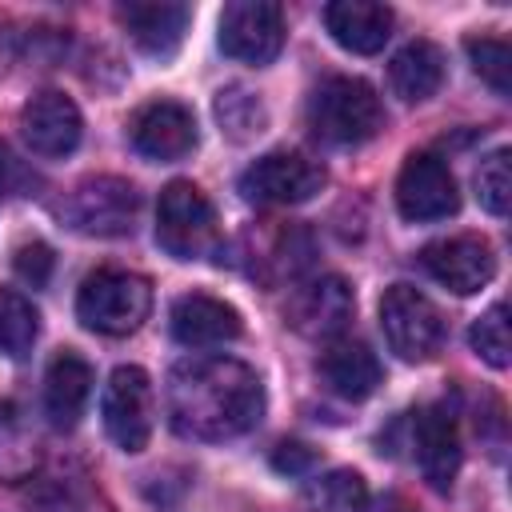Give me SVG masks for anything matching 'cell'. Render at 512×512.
<instances>
[{
	"instance_id": "obj_1",
	"label": "cell",
	"mask_w": 512,
	"mask_h": 512,
	"mask_svg": "<svg viewBox=\"0 0 512 512\" xmlns=\"http://www.w3.org/2000/svg\"><path fill=\"white\" fill-rule=\"evenodd\" d=\"M264 416L256 368L232 356H188L168 372V424L188 440H232Z\"/></svg>"
},
{
	"instance_id": "obj_2",
	"label": "cell",
	"mask_w": 512,
	"mask_h": 512,
	"mask_svg": "<svg viewBox=\"0 0 512 512\" xmlns=\"http://www.w3.org/2000/svg\"><path fill=\"white\" fill-rule=\"evenodd\" d=\"M308 128L328 144H364L384 128L380 96L360 76H328L308 96Z\"/></svg>"
},
{
	"instance_id": "obj_3",
	"label": "cell",
	"mask_w": 512,
	"mask_h": 512,
	"mask_svg": "<svg viewBox=\"0 0 512 512\" xmlns=\"http://www.w3.org/2000/svg\"><path fill=\"white\" fill-rule=\"evenodd\" d=\"M152 312V284L140 272L96 268L84 276L76 292V316L84 328L100 336H128Z\"/></svg>"
},
{
	"instance_id": "obj_4",
	"label": "cell",
	"mask_w": 512,
	"mask_h": 512,
	"mask_svg": "<svg viewBox=\"0 0 512 512\" xmlns=\"http://www.w3.org/2000/svg\"><path fill=\"white\" fill-rule=\"evenodd\" d=\"M156 244L176 260H204L220 244L216 208L192 180H172L156 204Z\"/></svg>"
},
{
	"instance_id": "obj_5",
	"label": "cell",
	"mask_w": 512,
	"mask_h": 512,
	"mask_svg": "<svg viewBox=\"0 0 512 512\" xmlns=\"http://www.w3.org/2000/svg\"><path fill=\"white\" fill-rule=\"evenodd\" d=\"M380 332L400 360L424 364L444 344V316L420 288L392 284L380 296Z\"/></svg>"
},
{
	"instance_id": "obj_6",
	"label": "cell",
	"mask_w": 512,
	"mask_h": 512,
	"mask_svg": "<svg viewBox=\"0 0 512 512\" xmlns=\"http://www.w3.org/2000/svg\"><path fill=\"white\" fill-rule=\"evenodd\" d=\"M64 224L80 236H128L136 228L140 192L120 176H88L80 180L64 200Z\"/></svg>"
},
{
	"instance_id": "obj_7",
	"label": "cell",
	"mask_w": 512,
	"mask_h": 512,
	"mask_svg": "<svg viewBox=\"0 0 512 512\" xmlns=\"http://www.w3.org/2000/svg\"><path fill=\"white\" fill-rule=\"evenodd\" d=\"M324 184H328L324 164L304 152H268L240 172V196L248 204H276V208L304 204Z\"/></svg>"
},
{
	"instance_id": "obj_8",
	"label": "cell",
	"mask_w": 512,
	"mask_h": 512,
	"mask_svg": "<svg viewBox=\"0 0 512 512\" xmlns=\"http://www.w3.org/2000/svg\"><path fill=\"white\" fill-rule=\"evenodd\" d=\"M284 48V8L272 0H232L220 12V52L240 64H272Z\"/></svg>"
},
{
	"instance_id": "obj_9",
	"label": "cell",
	"mask_w": 512,
	"mask_h": 512,
	"mask_svg": "<svg viewBox=\"0 0 512 512\" xmlns=\"http://www.w3.org/2000/svg\"><path fill=\"white\" fill-rule=\"evenodd\" d=\"M104 432L124 452H144L152 436V380L136 364H120L104 384Z\"/></svg>"
},
{
	"instance_id": "obj_10",
	"label": "cell",
	"mask_w": 512,
	"mask_h": 512,
	"mask_svg": "<svg viewBox=\"0 0 512 512\" xmlns=\"http://www.w3.org/2000/svg\"><path fill=\"white\" fill-rule=\"evenodd\" d=\"M396 208L412 224L448 220L460 208V188L452 168L432 152H412L396 176Z\"/></svg>"
},
{
	"instance_id": "obj_11",
	"label": "cell",
	"mask_w": 512,
	"mask_h": 512,
	"mask_svg": "<svg viewBox=\"0 0 512 512\" xmlns=\"http://www.w3.org/2000/svg\"><path fill=\"white\" fill-rule=\"evenodd\" d=\"M128 140L144 160H180L196 148L200 132H196V116L192 108L176 104V100H152L144 108H136V116L128 120Z\"/></svg>"
},
{
	"instance_id": "obj_12",
	"label": "cell",
	"mask_w": 512,
	"mask_h": 512,
	"mask_svg": "<svg viewBox=\"0 0 512 512\" xmlns=\"http://www.w3.org/2000/svg\"><path fill=\"white\" fill-rule=\"evenodd\" d=\"M420 264L436 284H444L456 296H472L496 276V256H492V244L484 236L436 240L420 252Z\"/></svg>"
},
{
	"instance_id": "obj_13",
	"label": "cell",
	"mask_w": 512,
	"mask_h": 512,
	"mask_svg": "<svg viewBox=\"0 0 512 512\" xmlns=\"http://www.w3.org/2000/svg\"><path fill=\"white\" fill-rule=\"evenodd\" d=\"M20 132H24V140L36 156L60 160L80 144L84 120H80V108L72 104V96L48 88V92H36L20 108Z\"/></svg>"
},
{
	"instance_id": "obj_14",
	"label": "cell",
	"mask_w": 512,
	"mask_h": 512,
	"mask_svg": "<svg viewBox=\"0 0 512 512\" xmlns=\"http://www.w3.org/2000/svg\"><path fill=\"white\" fill-rule=\"evenodd\" d=\"M412 444H416V464L424 480L436 492H448L456 472H460V428L456 412L448 404H428L412 416Z\"/></svg>"
},
{
	"instance_id": "obj_15",
	"label": "cell",
	"mask_w": 512,
	"mask_h": 512,
	"mask_svg": "<svg viewBox=\"0 0 512 512\" xmlns=\"http://www.w3.org/2000/svg\"><path fill=\"white\" fill-rule=\"evenodd\" d=\"M168 328L184 348H216L240 336V312L208 292H188L172 304Z\"/></svg>"
},
{
	"instance_id": "obj_16",
	"label": "cell",
	"mask_w": 512,
	"mask_h": 512,
	"mask_svg": "<svg viewBox=\"0 0 512 512\" xmlns=\"http://www.w3.org/2000/svg\"><path fill=\"white\" fill-rule=\"evenodd\" d=\"M116 20L128 28V36H132V44L140 52L164 60V56H172L180 48V40H184V32L192 24V8L188 4H168V0H160V4L156 0L152 4L132 0V4L116 8Z\"/></svg>"
},
{
	"instance_id": "obj_17",
	"label": "cell",
	"mask_w": 512,
	"mask_h": 512,
	"mask_svg": "<svg viewBox=\"0 0 512 512\" xmlns=\"http://www.w3.org/2000/svg\"><path fill=\"white\" fill-rule=\"evenodd\" d=\"M324 28L340 48L372 56L392 36V8L376 0H332L324 8Z\"/></svg>"
},
{
	"instance_id": "obj_18",
	"label": "cell",
	"mask_w": 512,
	"mask_h": 512,
	"mask_svg": "<svg viewBox=\"0 0 512 512\" xmlns=\"http://www.w3.org/2000/svg\"><path fill=\"white\" fill-rule=\"evenodd\" d=\"M352 312H356V296L340 276H324V280L300 288L292 308H288L292 324L304 336H336L348 328Z\"/></svg>"
},
{
	"instance_id": "obj_19",
	"label": "cell",
	"mask_w": 512,
	"mask_h": 512,
	"mask_svg": "<svg viewBox=\"0 0 512 512\" xmlns=\"http://www.w3.org/2000/svg\"><path fill=\"white\" fill-rule=\"evenodd\" d=\"M316 372L344 400H364L384 380V368H380L376 352L368 344H360V340H336V344H328L320 352V360H316Z\"/></svg>"
},
{
	"instance_id": "obj_20",
	"label": "cell",
	"mask_w": 512,
	"mask_h": 512,
	"mask_svg": "<svg viewBox=\"0 0 512 512\" xmlns=\"http://www.w3.org/2000/svg\"><path fill=\"white\" fill-rule=\"evenodd\" d=\"M92 396V368L84 356L76 352H60L52 364H48V376H44V416L52 428L68 432L80 424L84 416V404Z\"/></svg>"
},
{
	"instance_id": "obj_21",
	"label": "cell",
	"mask_w": 512,
	"mask_h": 512,
	"mask_svg": "<svg viewBox=\"0 0 512 512\" xmlns=\"http://www.w3.org/2000/svg\"><path fill=\"white\" fill-rule=\"evenodd\" d=\"M392 92L408 104H420L428 96H436V88L444 84V52L432 40H412L392 56L388 68Z\"/></svg>"
},
{
	"instance_id": "obj_22",
	"label": "cell",
	"mask_w": 512,
	"mask_h": 512,
	"mask_svg": "<svg viewBox=\"0 0 512 512\" xmlns=\"http://www.w3.org/2000/svg\"><path fill=\"white\" fill-rule=\"evenodd\" d=\"M40 336V312L32 308L28 296L0 288V356L24 360Z\"/></svg>"
},
{
	"instance_id": "obj_23",
	"label": "cell",
	"mask_w": 512,
	"mask_h": 512,
	"mask_svg": "<svg viewBox=\"0 0 512 512\" xmlns=\"http://www.w3.org/2000/svg\"><path fill=\"white\" fill-rule=\"evenodd\" d=\"M212 108H216L220 128H224L232 140H252V136H260V132H264V124H268V112H264L260 96H256V92H248V88H240V84L220 88Z\"/></svg>"
},
{
	"instance_id": "obj_24",
	"label": "cell",
	"mask_w": 512,
	"mask_h": 512,
	"mask_svg": "<svg viewBox=\"0 0 512 512\" xmlns=\"http://www.w3.org/2000/svg\"><path fill=\"white\" fill-rule=\"evenodd\" d=\"M468 344L472 352L492 364V368H508L512 360V340H508V308L504 304H492L488 312H480L468 328Z\"/></svg>"
},
{
	"instance_id": "obj_25",
	"label": "cell",
	"mask_w": 512,
	"mask_h": 512,
	"mask_svg": "<svg viewBox=\"0 0 512 512\" xmlns=\"http://www.w3.org/2000/svg\"><path fill=\"white\" fill-rule=\"evenodd\" d=\"M464 48H468V60H472L476 76H480L496 96H512V48H508V40L472 36Z\"/></svg>"
},
{
	"instance_id": "obj_26",
	"label": "cell",
	"mask_w": 512,
	"mask_h": 512,
	"mask_svg": "<svg viewBox=\"0 0 512 512\" xmlns=\"http://www.w3.org/2000/svg\"><path fill=\"white\" fill-rule=\"evenodd\" d=\"M308 496H312L316 512H364L368 508L364 480H360V472H348V468H336L324 480H316Z\"/></svg>"
},
{
	"instance_id": "obj_27",
	"label": "cell",
	"mask_w": 512,
	"mask_h": 512,
	"mask_svg": "<svg viewBox=\"0 0 512 512\" xmlns=\"http://www.w3.org/2000/svg\"><path fill=\"white\" fill-rule=\"evenodd\" d=\"M476 200L484 204V212L504 216L508 200H512V172H508V148H496L480 160L476 168Z\"/></svg>"
},
{
	"instance_id": "obj_28",
	"label": "cell",
	"mask_w": 512,
	"mask_h": 512,
	"mask_svg": "<svg viewBox=\"0 0 512 512\" xmlns=\"http://www.w3.org/2000/svg\"><path fill=\"white\" fill-rule=\"evenodd\" d=\"M16 276L20 280H28L32 288H44L48 284V276H52V264H56V256H52V248L44 244V240H32V244H20L16 248Z\"/></svg>"
},
{
	"instance_id": "obj_29",
	"label": "cell",
	"mask_w": 512,
	"mask_h": 512,
	"mask_svg": "<svg viewBox=\"0 0 512 512\" xmlns=\"http://www.w3.org/2000/svg\"><path fill=\"white\" fill-rule=\"evenodd\" d=\"M312 452L304 448V444H280L276 448V456H272V464L280 468V472H304V468H312Z\"/></svg>"
},
{
	"instance_id": "obj_30",
	"label": "cell",
	"mask_w": 512,
	"mask_h": 512,
	"mask_svg": "<svg viewBox=\"0 0 512 512\" xmlns=\"http://www.w3.org/2000/svg\"><path fill=\"white\" fill-rule=\"evenodd\" d=\"M24 52V32H16L4 16H0V72H8V64Z\"/></svg>"
},
{
	"instance_id": "obj_31",
	"label": "cell",
	"mask_w": 512,
	"mask_h": 512,
	"mask_svg": "<svg viewBox=\"0 0 512 512\" xmlns=\"http://www.w3.org/2000/svg\"><path fill=\"white\" fill-rule=\"evenodd\" d=\"M24 184V168H20V160L0 144V188H8V192H16Z\"/></svg>"
},
{
	"instance_id": "obj_32",
	"label": "cell",
	"mask_w": 512,
	"mask_h": 512,
	"mask_svg": "<svg viewBox=\"0 0 512 512\" xmlns=\"http://www.w3.org/2000/svg\"><path fill=\"white\" fill-rule=\"evenodd\" d=\"M364 512H416L408 500H400V496H384L380 504H372V508H364Z\"/></svg>"
}]
</instances>
